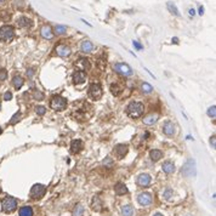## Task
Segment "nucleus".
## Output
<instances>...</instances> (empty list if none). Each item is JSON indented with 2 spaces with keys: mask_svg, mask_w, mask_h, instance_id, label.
Listing matches in <instances>:
<instances>
[{
  "mask_svg": "<svg viewBox=\"0 0 216 216\" xmlns=\"http://www.w3.org/2000/svg\"><path fill=\"white\" fill-rule=\"evenodd\" d=\"M1 208H2V211H5V213H12L17 208V199L14 197L4 198L1 202Z\"/></svg>",
  "mask_w": 216,
  "mask_h": 216,
  "instance_id": "obj_5",
  "label": "nucleus"
},
{
  "mask_svg": "<svg viewBox=\"0 0 216 216\" xmlns=\"http://www.w3.org/2000/svg\"><path fill=\"white\" fill-rule=\"evenodd\" d=\"M166 7H168V10L171 12L173 15L175 16H180V12H179V9L176 7V5L171 2V1H169V2H166Z\"/></svg>",
  "mask_w": 216,
  "mask_h": 216,
  "instance_id": "obj_25",
  "label": "nucleus"
},
{
  "mask_svg": "<svg viewBox=\"0 0 216 216\" xmlns=\"http://www.w3.org/2000/svg\"><path fill=\"white\" fill-rule=\"evenodd\" d=\"M17 24H18L21 28H30V27L33 26V22L29 20L28 17L22 16V17H20V18L17 20Z\"/></svg>",
  "mask_w": 216,
  "mask_h": 216,
  "instance_id": "obj_15",
  "label": "nucleus"
},
{
  "mask_svg": "<svg viewBox=\"0 0 216 216\" xmlns=\"http://www.w3.org/2000/svg\"><path fill=\"white\" fill-rule=\"evenodd\" d=\"M0 109H1V104H0Z\"/></svg>",
  "mask_w": 216,
  "mask_h": 216,
  "instance_id": "obj_46",
  "label": "nucleus"
},
{
  "mask_svg": "<svg viewBox=\"0 0 216 216\" xmlns=\"http://www.w3.org/2000/svg\"><path fill=\"white\" fill-rule=\"evenodd\" d=\"M1 132H2V130H1V128H0V134H1Z\"/></svg>",
  "mask_w": 216,
  "mask_h": 216,
  "instance_id": "obj_45",
  "label": "nucleus"
},
{
  "mask_svg": "<svg viewBox=\"0 0 216 216\" xmlns=\"http://www.w3.org/2000/svg\"><path fill=\"white\" fill-rule=\"evenodd\" d=\"M40 33H42V37L45 38V39H52L54 38V33H52L50 26H43Z\"/></svg>",
  "mask_w": 216,
  "mask_h": 216,
  "instance_id": "obj_18",
  "label": "nucleus"
},
{
  "mask_svg": "<svg viewBox=\"0 0 216 216\" xmlns=\"http://www.w3.org/2000/svg\"><path fill=\"white\" fill-rule=\"evenodd\" d=\"M163 132L168 136H171L175 132V125H174L171 121H165L164 125H163Z\"/></svg>",
  "mask_w": 216,
  "mask_h": 216,
  "instance_id": "obj_16",
  "label": "nucleus"
},
{
  "mask_svg": "<svg viewBox=\"0 0 216 216\" xmlns=\"http://www.w3.org/2000/svg\"><path fill=\"white\" fill-rule=\"evenodd\" d=\"M153 216H163L161 214H156V215H153Z\"/></svg>",
  "mask_w": 216,
  "mask_h": 216,
  "instance_id": "obj_44",
  "label": "nucleus"
},
{
  "mask_svg": "<svg viewBox=\"0 0 216 216\" xmlns=\"http://www.w3.org/2000/svg\"><path fill=\"white\" fill-rule=\"evenodd\" d=\"M113 153L118 159H121L125 157V154L128 153V146L126 144H118L115 146L113 149Z\"/></svg>",
  "mask_w": 216,
  "mask_h": 216,
  "instance_id": "obj_10",
  "label": "nucleus"
},
{
  "mask_svg": "<svg viewBox=\"0 0 216 216\" xmlns=\"http://www.w3.org/2000/svg\"><path fill=\"white\" fill-rule=\"evenodd\" d=\"M188 15H189V16H194V10H193V9H189Z\"/></svg>",
  "mask_w": 216,
  "mask_h": 216,
  "instance_id": "obj_41",
  "label": "nucleus"
},
{
  "mask_svg": "<svg viewBox=\"0 0 216 216\" xmlns=\"http://www.w3.org/2000/svg\"><path fill=\"white\" fill-rule=\"evenodd\" d=\"M158 120V115L157 114H149L146 118H143V123L146 125H153L154 123H157Z\"/></svg>",
  "mask_w": 216,
  "mask_h": 216,
  "instance_id": "obj_21",
  "label": "nucleus"
},
{
  "mask_svg": "<svg viewBox=\"0 0 216 216\" xmlns=\"http://www.w3.org/2000/svg\"><path fill=\"white\" fill-rule=\"evenodd\" d=\"M102 94H103V91H102L101 85H99V84H91V85L89 86L87 95H89L90 99L97 101V100H100L102 97Z\"/></svg>",
  "mask_w": 216,
  "mask_h": 216,
  "instance_id": "obj_6",
  "label": "nucleus"
},
{
  "mask_svg": "<svg viewBox=\"0 0 216 216\" xmlns=\"http://www.w3.org/2000/svg\"><path fill=\"white\" fill-rule=\"evenodd\" d=\"M0 192H1V189H0Z\"/></svg>",
  "mask_w": 216,
  "mask_h": 216,
  "instance_id": "obj_47",
  "label": "nucleus"
},
{
  "mask_svg": "<svg viewBox=\"0 0 216 216\" xmlns=\"http://www.w3.org/2000/svg\"><path fill=\"white\" fill-rule=\"evenodd\" d=\"M115 72H118L121 75H125V77H129L132 74V69L130 68L126 63H117L114 66Z\"/></svg>",
  "mask_w": 216,
  "mask_h": 216,
  "instance_id": "obj_8",
  "label": "nucleus"
},
{
  "mask_svg": "<svg viewBox=\"0 0 216 216\" xmlns=\"http://www.w3.org/2000/svg\"><path fill=\"white\" fill-rule=\"evenodd\" d=\"M83 149V141L82 140H73L71 143V151L73 153H79Z\"/></svg>",
  "mask_w": 216,
  "mask_h": 216,
  "instance_id": "obj_17",
  "label": "nucleus"
},
{
  "mask_svg": "<svg viewBox=\"0 0 216 216\" xmlns=\"http://www.w3.org/2000/svg\"><path fill=\"white\" fill-rule=\"evenodd\" d=\"M18 214L20 216H33V209L30 206H22Z\"/></svg>",
  "mask_w": 216,
  "mask_h": 216,
  "instance_id": "obj_24",
  "label": "nucleus"
},
{
  "mask_svg": "<svg viewBox=\"0 0 216 216\" xmlns=\"http://www.w3.org/2000/svg\"><path fill=\"white\" fill-rule=\"evenodd\" d=\"M12 83H14V86L16 87V89H21V87H22V85H23V83H24V80H23V78H22V77L16 75V77H14Z\"/></svg>",
  "mask_w": 216,
  "mask_h": 216,
  "instance_id": "obj_28",
  "label": "nucleus"
},
{
  "mask_svg": "<svg viewBox=\"0 0 216 216\" xmlns=\"http://www.w3.org/2000/svg\"><path fill=\"white\" fill-rule=\"evenodd\" d=\"M137 201L139 203L141 204V205H149L151 203H152V196L149 194V193H147V192H144V193H141L139 197H137Z\"/></svg>",
  "mask_w": 216,
  "mask_h": 216,
  "instance_id": "obj_12",
  "label": "nucleus"
},
{
  "mask_svg": "<svg viewBox=\"0 0 216 216\" xmlns=\"http://www.w3.org/2000/svg\"><path fill=\"white\" fill-rule=\"evenodd\" d=\"M163 171L164 173H166V174H171L175 171V165H174V163H171V161H165L164 164H163Z\"/></svg>",
  "mask_w": 216,
  "mask_h": 216,
  "instance_id": "obj_20",
  "label": "nucleus"
},
{
  "mask_svg": "<svg viewBox=\"0 0 216 216\" xmlns=\"http://www.w3.org/2000/svg\"><path fill=\"white\" fill-rule=\"evenodd\" d=\"M55 32H56L57 34H63V33L66 32V27H64V26H61V24H57V26L55 27Z\"/></svg>",
  "mask_w": 216,
  "mask_h": 216,
  "instance_id": "obj_34",
  "label": "nucleus"
},
{
  "mask_svg": "<svg viewBox=\"0 0 216 216\" xmlns=\"http://www.w3.org/2000/svg\"><path fill=\"white\" fill-rule=\"evenodd\" d=\"M20 117H21V113H20V112H17V113L12 117V119H11L10 124H16V121H18V120H20Z\"/></svg>",
  "mask_w": 216,
  "mask_h": 216,
  "instance_id": "obj_36",
  "label": "nucleus"
},
{
  "mask_svg": "<svg viewBox=\"0 0 216 216\" xmlns=\"http://www.w3.org/2000/svg\"><path fill=\"white\" fill-rule=\"evenodd\" d=\"M92 49H94V45L90 43L89 40H84V42H83V44H82V51H83V52L89 54V52L92 51Z\"/></svg>",
  "mask_w": 216,
  "mask_h": 216,
  "instance_id": "obj_23",
  "label": "nucleus"
},
{
  "mask_svg": "<svg viewBox=\"0 0 216 216\" xmlns=\"http://www.w3.org/2000/svg\"><path fill=\"white\" fill-rule=\"evenodd\" d=\"M85 79H86L85 73L80 72V71L75 72L74 73V75H73V83H74L75 85H80V84H83V83L85 82Z\"/></svg>",
  "mask_w": 216,
  "mask_h": 216,
  "instance_id": "obj_13",
  "label": "nucleus"
},
{
  "mask_svg": "<svg viewBox=\"0 0 216 216\" xmlns=\"http://www.w3.org/2000/svg\"><path fill=\"white\" fill-rule=\"evenodd\" d=\"M111 91H112V94H113L114 96H118V95L121 92V87L119 86L118 84H112V85H111Z\"/></svg>",
  "mask_w": 216,
  "mask_h": 216,
  "instance_id": "obj_30",
  "label": "nucleus"
},
{
  "mask_svg": "<svg viewBox=\"0 0 216 216\" xmlns=\"http://www.w3.org/2000/svg\"><path fill=\"white\" fill-rule=\"evenodd\" d=\"M174 196V192L173 189H170V188H166L165 189V192H164V194H163V197L166 199V201H169V199H171V197Z\"/></svg>",
  "mask_w": 216,
  "mask_h": 216,
  "instance_id": "obj_31",
  "label": "nucleus"
},
{
  "mask_svg": "<svg viewBox=\"0 0 216 216\" xmlns=\"http://www.w3.org/2000/svg\"><path fill=\"white\" fill-rule=\"evenodd\" d=\"M151 176L148 175V174H141L139 177H137V183H139V186H141V187H146V186H148L149 183H151Z\"/></svg>",
  "mask_w": 216,
  "mask_h": 216,
  "instance_id": "obj_14",
  "label": "nucleus"
},
{
  "mask_svg": "<svg viewBox=\"0 0 216 216\" xmlns=\"http://www.w3.org/2000/svg\"><path fill=\"white\" fill-rule=\"evenodd\" d=\"M114 191L118 196H121V194H126L128 193V188H126V186L123 182H118L114 186Z\"/></svg>",
  "mask_w": 216,
  "mask_h": 216,
  "instance_id": "obj_19",
  "label": "nucleus"
},
{
  "mask_svg": "<svg viewBox=\"0 0 216 216\" xmlns=\"http://www.w3.org/2000/svg\"><path fill=\"white\" fill-rule=\"evenodd\" d=\"M45 192H46L45 186L40 185V183H37V185H34V186L32 187L29 194H30L32 198H34V199H39V198H42L44 194H45Z\"/></svg>",
  "mask_w": 216,
  "mask_h": 216,
  "instance_id": "obj_7",
  "label": "nucleus"
},
{
  "mask_svg": "<svg viewBox=\"0 0 216 216\" xmlns=\"http://www.w3.org/2000/svg\"><path fill=\"white\" fill-rule=\"evenodd\" d=\"M50 107L54 109V111H57V112H62V111H64L66 109V107H67V101H66V99H63L62 96H54L52 99H51V101H50Z\"/></svg>",
  "mask_w": 216,
  "mask_h": 216,
  "instance_id": "obj_4",
  "label": "nucleus"
},
{
  "mask_svg": "<svg viewBox=\"0 0 216 216\" xmlns=\"http://www.w3.org/2000/svg\"><path fill=\"white\" fill-rule=\"evenodd\" d=\"M203 14H204V7L199 6V15H203Z\"/></svg>",
  "mask_w": 216,
  "mask_h": 216,
  "instance_id": "obj_42",
  "label": "nucleus"
},
{
  "mask_svg": "<svg viewBox=\"0 0 216 216\" xmlns=\"http://www.w3.org/2000/svg\"><path fill=\"white\" fill-rule=\"evenodd\" d=\"M132 44H134V46H135V47H136L137 50H141V49H143V46H142L141 44H139V43H137L136 40H134V42H132Z\"/></svg>",
  "mask_w": 216,
  "mask_h": 216,
  "instance_id": "obj_39",
  "label": "nucleus"
},
{
  "mask_svg": "<svg viewBox=\"0 0 216 216\" xmlns=\"http://www.w3.org/2000/svg\"><path fill=\"white\" fill-rule=\"evenodd\" d=\"M75 66H77V68H79L80 72H83V71H89V69L91 68L90 60H89V58H84V57L79 58V60L77 61Z\"/></svg>",
  "mask_w": 216,
  "mask_h": 216,
  "instance_id": "obj_9",
  "label": "nucleus"
},
{
  "mask_svg": "<svg viewBox=\"0 0 216 216\" xmlns=\"http://www.w3.org/2000/svg\"><path fill=\"white\" fill-rule=\"evenodd\" d=\"M208 115L211 117V118H215L216 117V107L215 106H211V107L208 109Z\"/></svg>",
  "mask_w": 216,
  "mask_h": 216,
  "instance_id": "obj_33",
  "label": "nucleus"
},
{
  "mask_svg": "<svg viewBox=\"0 0 216 216\" xmlns=\"http://www.w3.org/2000/svg\"><path fill=\"white\" fill-rule=\"evenodd\" d=\"M15 38V29L12 26H2L0 28V42L9 43Z\"/></svg>",
  "mask_w": 216,
  "mask_h": 216,
  "instance_id": "obj_2",
  "label": "nucleus"
},
{
  "mask_svg": "<svg viewBox=\"0 0 216 216\" xmlns=\"http://www.w3.org/2000/svg\"><path fill=\"white\" fill-rule=\"evenodd\" d=\"M152 90H153V87L151 86L148 83H143V84H142V91H143V92L149 94V92H152Z\"/></svg>",
  "mask_w": 216,
  "mask_h": 216,
  "instance_id": "obj_32",
  "label": "nucleus"
},
{
  "mask_svg": "<svg viewBox=\"0 0 216 216\" xmlns=\"http://www.w3.org/2000/svg\"><path fill=\"white\" fill-rule=\"evenodd\" d=\"M91 206H92V209H94L95 211H100V210H101L102 203L99 197H94V199H92V205H91Z\"/></svg>",
  "mask_w": 216,
  "mask_h": 216,
  "instance_id": "obj_27",
  "label": "nucleus"
},
{
  "mask_svg": "<svg viewBox=\"0 0 216 216\" xmlns=\"http://www.w3.org/2000/svg\"><path fill=\"white\" fill-rule=\"evenodd\" d=\"M56 54L61 57H67L71 55V49L67 45L61 44V45H57V47H56Z\"/></svg>",
  "mask_w": 216,
  "mask_h": 216,
  "instance_id": "obj_11",
  "label": "nucleus"
},
{
  "mask_svg": "<svg viewBox=\"0 0 216 216\" xmlns=\"http://www.w3.org/2000/svg\"><path fill=\"white\" fill-rule=\"evenodd\" d=\"M35 112H37V114L43 115L45 114L46 109H45V107H43V106H38V107H35Z\"/></svg>",
  "mask_w": 216,
  "mask_h": 216,
  "instance_id": "obj_35",
  "label": "nucleus"
},
{
  "mask_svg": "<svg viewBox=\"0 0 216 216\" xmlns=\"http://www.w3.org/2000/svg\"><path fill=\"white\" fill-rule=\"evenodd\" d=\"M84 214V206L82 204H78L75 208H74V211H73V216H83Z\"/></svg>",
  "mask_w": 216,
  "mask_h": 216,
  "instance_id": "obj_29",
  "label": "nucleus"
},
{
  "mask_svg": "<svg viewBox=\"0 0 216 216\" xmlns=\"http://www.w3.org/2000/svg\"><path fill=\"white\" fill-rule=\"evenodd\" d=\"M28 75H29V77H32V75H33V69H29V71H28Z\"/></svg>",
  "mask_w": 216,
  "mask_h": 216,
  "instance_id": "obj_43",
  "label": "nucleus"
},
{
  "mask_svg": "<svg viewBox=\"0 0 216 216\" xmlns=\"http://www.w3.org/2000/svg\"><path fill=\"white\" fill-rule=\"evenodd\" d=\"M181 173H182V175H183V176H186V177H192V176H196V174H197L196 160H194V159H192V158L188 159L187 161L183 164Z\"/></svg>",
  "mask_w": 216,
  "mask_h": 216,
  "instance_id": "obj_3",
  "label": "nucleus"
},
{
  "mask_svg": "<svg viewBox=\"0 0 216 216\" xmlns=\"http://www.w3.org/2000/svg\"><path fill=\"white\" fill-rule=\"evenodd\" d=\"M143 104L141 102H131L126 107V114L130 118H139L143 114Z\"/></svg>",
  "mask_w": 216,
  "mask_h": 216,
  "instance_id": "obj_1",
  "label": "nucleus"
},
{
  "mask_svg": "<svg viewBox=\"0 0 216 216\" xmlns=\"http://www.w3.org/2000/svg\"><path fill=\"white\" fill-rule=\"evenodd\" d=\"M210 143L213 144V148H215V147H216V143H215V136H213V137H211V140H210Z\"/></svg>",
  "mask_w": 216,
  "mask_h": 216,
  "instance_id": "obj_40",
  "label": "nucleus"
},
{
  "mask_svg": "<svg viewBox=\"0 0 216 216\" xmlns=\"http://www.w3.org/2000/svg\"><path fill=\"white\" fill-rule=\"evenodd\" d=\"M121 214L123 216H132L134 215V209L131 205H124L121 208Z\"/></svg>",
  "mask_w": 216,
  "mask_h": 216,
  "instance_id": "obj_26",
  "label": "nucleus"
},
{
  "mask_svg": "<svg viewBox=\"0 0 216 216\" xmlns=\"http://www.w3.org/2000/svg\"><path fill=\"white\" fill-rule=\"evenodd\" d=\"M11 99H12V94H11L10 91L5 92V95H4V100H5V101H10Z\"/></svg>",
  "mask_w": 216,
  "mask_h": 216,
  "instance_id": "obj_37",
  "label": "nucleus"
},
{
  "mask_svg": "<svg viewBox=\"0 0 216 216\" xmlns=\"http://www.w3.org/2000/svg\"><path fill=\"white\" fill-rule=\"evenodd\" d=\"M149 157H151V159H152L153 161H158L160 158H163V153H161V151H159V149H152V151L149 152Z\"/></svg>",
  "mask_w": 216,
  "mask_h": 216,
  "instance_id": "obj_22",
  "label": "nucleus"
},
{
  "mask_svg": "<svg viewBox=\"0 0 216 216\" xmlns=\"http://www.w3.org/2000/svg\"><path fill=\"white\" fill-rule=\"evenodd\" d=\"M6 77H7V73L5 71H0V80H5Z\"/></svg>",
  "mask_w": 216,
  "mask_h": 216,
  "instance_id": "obj_38",
  "label": "nucleus"
}]
</instances>
